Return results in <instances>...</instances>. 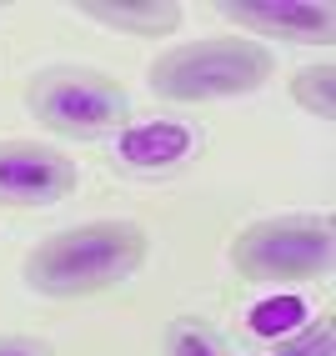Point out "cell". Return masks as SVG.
I'll list each match as a JSON object with an SVG mask.
<instances>
[{
  "label": "cell",
  "instance_id": "11",
  "mask_svg": "<svg viewBox=\"0 0 336 356\" xmlns=\"http://www.w3.org/2000/svg\"><path fill=\"white\" fill-rule=\"evenodd\" d=\"M0 356H56V346L26 331H0Z\"/></svg>",
  "mask_w": 336,
  "mask_h": 356
},
{
  "label": "cell",
  "instance_id": "7",
  "mask_svg": "<svg viewBox=\"0 0 336 356\" xmlns=\"http://www.w3.org/2000/svg\"><path fill=\"white\" fill-rule=\"evenodd\" d=\"M81 15L101 20V26L121 31V35H176L181 31V6L176 0H86Z\"/></svg>",
  "mask_w": 336,
  "mask_h": 356
},
{
  "label": "cell",
  "instance_id": "6",
  "mask_svg": "<svg viewBox=\"0 0 336 356\" xmlns=\"http://www.w3.org/2000/svg\"><path fill=\"white\" fill-rule=\"evenodd\" d=\"M221 15L236 31H246V40L256 35H276L291 45H331L336 40V10L326 6H306V0H271V6H251V0H236L221 6Z\"/></svg>",
  "mask_w": 336,
  "mask_h": 356
},
{
  "label": "cell",
  "instance_id": "1",
  "mask_svg": "<svg viewBox=\"0 0 336 356\" xmlns=\"http://www.w3.org/2000/svg\"><path fill=\"white\" fill-rule=\"evenodd\" d=\"M151 256V236L141 221H81L56 231L26 251V286L51 301L95 296L131 281Z\"/></svg>",
  "mask_w": 336,
  "mask_h": 356
},
{
  "label": "cell",
  "instance_id": "10",
  "mask_svg": "<svg viewBox=\"0 0 336 356\" xmlns=\"http://www.w3.org/2000/svg\"><path fill=\"white\" fill-rule=\"evenodd\" d=\"M261 356H336V326H331V316H317L301 331H291V337L271 341Z\"/></svg>",
  "mask_w": 336,
  "mask_h": 356
},
{
  "label": "cell",
  "instance_id": "9",
  "mask_svg": "<svg viewBox=\"0 0 336 356\" xmlns=\"http://www.w3.org/2000/svg\"><path fill=\"white\" fill-rule=\"evenodd\" d=\"M291 101L317 115V121H336V65L321 60V65H301L291 76Z\"/></svg>",
  "mask_w": 336,
  "mask_h": 356
},
{
  "label": "cell",
  "instance_id": "2",
  "mask_svg": "<svg viewBox=\"0 0 336 356\" xmlns=\"http://www.w3.org/2000/svg\"><path fill=\"white\" fill-rule=\"evenodd\" d=\"M271 76H276V56L266 40L211 35V40H186L161 51L146 70V86L166 106H211V101L251 96Z\"/></svg>",
  "mask_w": 336,
  "mask_h": 356
},
{
  "label": "cell",
  "instance_id": "3",
  "mask_svg": "<svg viewBox=\"0 0 336 356\" xmlns=\"http://www.w3.org/2000/svg\"><path fill=\"white\" fill-rule=\"evenodd\" d=\"M231 266L256 286H301V281L331 276L336 261V221L331 211H301V216H266L231 236Z\"/></svg>",
  "mask_w": 336,
  "mask_h": 356
},
{
  "label": "cell",
  "instance_id": "4",
  "mask_svg": "<svg viewBox=\"0 0 336 356\" xmlns=\"http://www.w3.org/2000/svg\"><path fill=\"white\" fill-rule=\"evenodd\" d=\"M26 111L65 140H106L131 126V90L95 65H45L26 81Z\"/></svg>",
  "mask_w": 336,
  "mask_h": 356
},
{
  "label": "cell",
  "instance_id": "5",
  "mask_svg": "<svg viewBox=\"0 0 336 356\" xmlns=\"http://www.w3.org/2000/svg\"><path fill=\"white\" fill-rule=\"evenodd\" d=\"M81 186L76 156H65L40 140H0V206L40 211L56 206Z\"/></svg>",
  "mask_w": 336,
  "mask_h": 356
},
{
  "label": "cell",
  "instance_id": "8",
  "mask_svg": "<svg viewBox=\"0 0 336 356\" xmlns=\"http://www.w3.org/2000/svg\"><path fill=\"white\" fill-rule=\"evenodd\" d=\"M166 356H236L231 341L201 316H171L166 321V337H161Z\"/></svg>",
  "mask_w": 336,
  "mask_h": 356
}]
</instances>
